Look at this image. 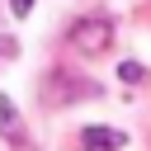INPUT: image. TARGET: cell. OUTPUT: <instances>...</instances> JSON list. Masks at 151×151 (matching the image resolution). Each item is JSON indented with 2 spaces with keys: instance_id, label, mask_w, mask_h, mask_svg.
<instances>
[{
  "instance_id": "2",
  "label": "cell",
  "mask_w": 151,
  "mask_h": 151,
  "mask_svg": "<svg viewBox=\"0 0 151 151\" xmlns=\"http://www.w3.org/2000/svg\"><path fill=\"white\" fill-rule=\"evenodd\" d=\"M76 47H80V52H99V47H109V24H104V19H85V24H76Z\"/></svg>"
},
{
  "instance_id": "5",
  "label": "cell",
  "mask_w": 151,
  "mask_h": 151,
  "mask_svg": "<svg viewBox=\"0 0 151 151\" xmlns=\"http://www.w3.org/2000/svg\"><path fill=\"white\" fill-rule=\"evenodd\" d=\"M9 9H14V14H19V19H24V14H28V9H33V0H9Z\"/></svg>"
},
{
  "instance_id": "4",
  "label": "cell",
  "mask_w": 151,
  "mask_h": 151,
  "mask_svg": "<svg viewBox=\"0 0 151 151\" xmlns=\"http://www.w3.org/2000/svg\"><path fill=\"white\" fill-rule=\"evenodd\" d=\"M0 123H5V127L14 123V104H9V99H0Z\"/></svg>"
},
{
  "instance_id": "3",
  "label": "cell",
  "mask_w": 151,
  "mask_h": 151,
  "mask_svg": "<svg viewBox=\"0 0 151 151\" xmlns=\"http://www.w3.org/2000/svg\"><path fill=\"white\" fill-rule=\"evenodd\" d=\"M118 76H123V80H127V85H137V80H142V76H146V71H142V66H137V61H123V66H118Z\"/></svg>"
},
{
  "instance_id": "1",
  "label": "cell",
  "mask_w": 151,
  "mask_h": 151,
  "mask_svg": "<svg viewBox=\"0 0 151 151\" xmlns=\"http://www.w3.org/2000/svg\"><path fill=\"white\" fill-rule=\"evenodd\" d=\"M118 146H127V137L118 127H85L80 132V151H118Z\"/></svg>"
}]
</instances>
